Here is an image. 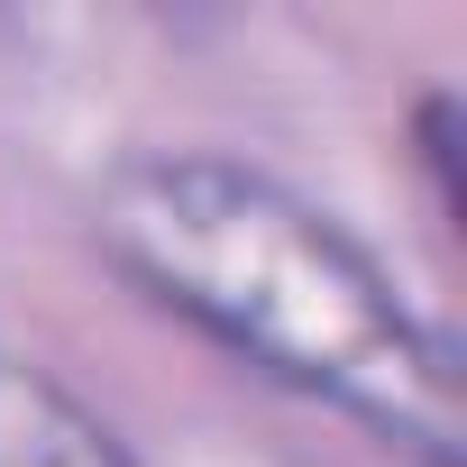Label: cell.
I'll use <instances>...</instances> for the list:
<instances>
[{
	"label": "cell",
	"instance_id": "cell-1",
	"mask_svg": "<svg viewBox=\"0 0 467 467\" xmlns=\"http://www.w3.org/2000/svg\"><path fill=\"white\" fill-rule=\"evenodd\" d=\"M92 239L138 294H156L257 376L348 412L412 467H458V348L321 202L266 165L211 147L129 156L92 192Z\"/></svg>",
	"mask_w": 467,
	"mask_h": 467
},
{
	"label": "cell",
	"instance_id": "cell-2",
	"mask_svg": "<svg viewBox=\"0 0 467 467\" xmlns=\"http://www.w3.org/2000/svg\"><path fill=\"white\" fill-rule=\"evenodd\" d=\"M0 467H129L119 440L28 367H0Z\"/></svg>",
	"mask_w": 467,
	"mask_h": 467
}]
</instances>
